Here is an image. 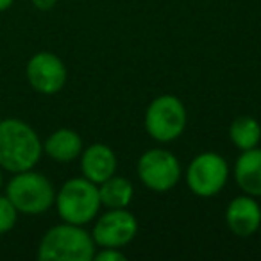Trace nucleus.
Returning a JSON list of instances; mask_svg holds the SVG:
<instances>
[{
    "mask_svg": "<svg viewBox=\"0 0 261 261\" xmlns=\"http://www.w3.org/2000/svg\"><path fill=\"white\" fill-rule=\"evenodd\" d=\"M43 152L36 130L20 118L0 120V168L13 174L31 170Z\"/></svg>",
    "mask_w": 261,
    "mask_h": 261,
    "instance_id": "f257e3e1",
    "label": "nucleus"
},
{
    "mask_svg": "<svg viewBox=\"0 0 261 261\" xmlns=\"http://www.w3.org/2000/svg\"><path fill=\"white\" fill-rule=\"evenodd\" d=\"M93 256V236L68 222L48 229L38 247V259L41 261H91Z\"/></svg>",
    "mask_w": 261,
    "mask_h": 261,
    "instance_id": "f03ea898",
    "label": "nucleus"
},
{
    "mask_svg": "<svg viewBox=\"0 0 261 261\" xmlns=\"http://www.w3.org/2000/svg\"><path fill=\"white\" fill-rule=\"evenodd\" d=\"M59 217L68 224L84 225L98 213L100 195L95 182L86 177H75L66 181L58 192L54 200Z\"/></svg>",
    "mask_w": 261,
    "mask_h": 261,
    "instance_id": "7ed1b4c3",
    "label": "nucleus"
},
{
    "mask_svg": "<svg viewBox=\"0 0 261 261\" xmlns=\"http://www.w3.org/2000/svg\"><path fill=\"white\" fill-rule=\"evenodd\" d=\"M8 199L15 204L18 213L40 215L54 206L56 192L52 182L43 174L25 170L15 174L6 188Z\"/></svg>",
    "mask_w": 261,
    "mask_h": 261,
    "instance_id": "20e7f679",
    "label": "nucleus"
},
{
    "mask_svg": "<svg viewBox=\"0 0 261 261\" xmlns=\"http://www.w3.org/2000/svg\"><path fill=\"white\" fill-rule=\"evenodd\" d=\"M186 127V109L174 95L154 98L145 113V129L156 142H174Z\"/></svg>",
    "mask_w": 261,
    "mask_h": 261,
    "instance_id": "39448f33",
    "label": "nucleus"
},
{
    "mask_svg": "<svg viewBox=\"0 0 261 261\" xmlns=\"http://www.w3.org/2000/svg\"><path fill=\"white\" fill-rule=\"evenodd\" d=\"M138 175L149 190L163 193L172 190L181 177L177 158L165 149L147 150L138 161Z\"/></svg>",
    "mask_w": 261,
    "mask_h": 261,
    "instance_id": "423d86ee",
    "label": "nucleus"
},
{
    "mask_svg": "<svg viewBox=\"0 0 261 261\" xmlns=\"http://www.w3.org/2000/svg\"><path fill=\"white\" fill-rule=\"evenodd\" d=\"M229 167L220 154H199L186 172V182L190 190L199 197H213L227 182Z\"/></svg>",
    "mask_w": 261,
    "mask_h": 261,
    "instance_id": "0eeeda50",
    "label": "nucleus"
},
{
    "mask_svg": "<svg viewBox=\"0 0 261 261\" xmlns=\"http://www.w3.org/2000/svg\"><path fill=\"white\" fill-rule=\"evenodd\" d=\"M138 232L136 217L125 207L111 210L102 215L93 227V242L100 247H123L135 238Z\"/></svg>",
    "mask_w": 261,
    "mask_h": 261,
    "instance_id": "6e6552de",
    "label": "nucleus"
},
{
    "mask_svg": "<svg viewBox=\"0 0 261 261\" xmlns=\"http://www.w3.org/2000/svg\"><path fill=\"white\" fill-rule=\"evenodd\" d=\"M25 75L33 90L43 95H54L66 83V66L52 52H38L29 59Z\"/></svg>",
    "mask_w": 261,
    "mask_h": 261,
    "instance_id": "1a4fd4ad",
    "label": "nucleus"
},
{
    "mask_svg": "<svg viewBox=\"0 0 261 261\" xmlns=\"http://www.w3.org/2000/svg\"><path fill=\"white\" fill-rule=\"evenodd\" d=\"M227 225L236 236H250L261 225V207L250 195L236 197L229 202L225 211Z\"/></svg>",
    "mask_w": 261,
    "mask_h": 261,
    "instance_id": "9d476101",
    "label": "nucleus"
},
{
    "mask_svg": "<svg viewBox=\"0 0 261 261\" xmlns=\"http://www.w3.org/2000/svg\"><path fill=\"white\" fill-rule=\"evenodd\" d=\"M81 168L84 177L95 185H100L106 179L115 175L116 156L104 143H93L81 156Z\"/></svg>",
    "mask_w": 261,
    "mask_h": 261,
    "instance_id": "9b49d317",
    "label": "nucleus"
},
{
    "mask_svg": "<svg viewBox=\"0 0 261 261\" xmlns=\"http://www.w3.org/2000/svg\"><path fill=\"white\" fill-rule=\"evenodd\" d=\"M238 186L250 197H261V149L243 150L234 167Z\"/></svg>",
    "mask_w": 261,
    "mask_h": 261,
    "instance_id": "f8f14e48",
    "label": "nucleus"
},
{
    "mask_svg": "<svg viewBox=\"0 0 261 261\" xmlns=\"http://www.w3.org/2000/svg\"><path fill=\"white\" fill-rule=\"evenodd\" d=\"M43 150L58 163H70L83 152V140L75 130L58 129L45 140Z\"/></svg>",
    "mask_w": 261,
    "mask_h": 261,
    "instance_id": "ddd939ff",
    "label": "nucleus"
},
{
    "mask_svg": "<svg viewBox=\"0 0 261 261\" xmlns=\"http://www.w3.org/2000/svg\"><path fill=\"white\" fill-rule=\"evenodd\" d=\"M98 195H100V204H104L106 207L120 210V207H127L130 204L133 195H135V188H133L129 179L111 175L104 182H100Z\"/></svg>",
    "mask_w": 261,
    "mask_h": 261,
    "instance_id": "4468645a",
    "label": "nucleus"
},
{
    "mask_svg": "<svg viewBox=\"0 0 261 261\" xmlns=\"http://www.w3.org/2000/svg\"><path fill=\"white\" fill-rule=\"evenodd\" d=\"M229 136L240 150L254 149L261 142V125L252 116H238L229 127Z\"/></svg>",
    "mask_w": 261,
    "mask_h": 261,
    "instance_id": "2eb2a0df",
    "label": "nucleus"
},
{
    "mask_svg": "<svg viewBox=\"0 0 261 261\" xmlns=\"http://www.w3.org/2000/svg\"><path fill=\"white\" fill-rule=\"evenodd\" d=\"M18 210L8 199V195H0V234H6L16 225Z\"/></svg>",
    "mask_w": 261,
    "mask_h": 261,
    "instance_id": "dca6fc26",
    "label": "nucleus"
},
{
    "mask_svg": "<svg viewBox=\"0 0 261 261\" xmlns=\"http://www.w3.org/2000/svg\"><path fill=\"white\" fill-rule=\"evenodd\" d=\"M93 259L97 261H125V254L120 252L116 247H102V250L98 254H95Z\"/></svg>",
    "mask_w": 261,
    "mask_h": 261,
    "instance_id": "f3484780",
    "label": "nucleus"
},
{
    "mask_svg": "<svg viewBox=\"0 0 261 261\" xmlns=\"http://www.w3.org/2000/svg\"><path fill=\"white\" fill-rule=\"evenodd\" d=\"M31 2H33L34 8L40 9V11H48V9H52L58 4V0H31Z\"/></svg>",
    "mask_w": 261,
    "mask_h": 261,
    "instance_id": "a211bd4d",
    "label": "nucleus"
},
{
    "mask_svg": "<svg viewBox=\"0 0 261 261\" xmlns=\"http://www.w3.org/2000/svg\"><path fill=\"white\" fill-rule=\"evenodd\" d=\"M13 2L15 0H0V13L6 11V9H9L13 6Z\"/></svg>",
    "mask_w": 261,
    "mask_h": 261,
    "instance_id": "6ab92c4d",
    "label": "nucleus"
},
{
    "mask_svg": "<svg viewBox=\"0 0 261 261\" xmlns=\"http://www.w3.org/2000/svg\"><path fill=\"white\" fill-rule=\"evenodd\" d=\"M0 188H2V172H0Z\"/></svg>",
    "mask_w": 261,
    "mask_h": 261,
    "instance_id": "aec40b11",
    "label": "nucleus"
}]
</instances>
